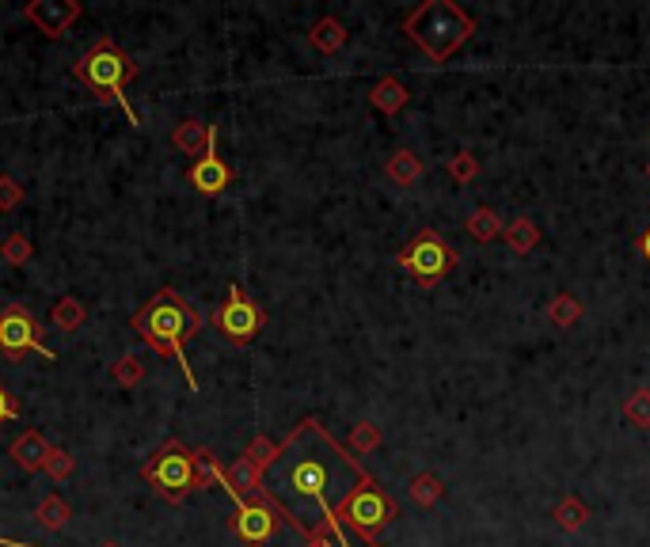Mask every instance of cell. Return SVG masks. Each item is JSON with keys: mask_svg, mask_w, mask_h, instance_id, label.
Wrapping results in <instances>:
<instances>
[{"mask_svg": "<svg viewBox=\"0 0 650 547\" xmlns=\"http://www.w3.org/2000/svg\"><path fill=\"white\" fill-rule=\"evenodd\" d=\"M141 479L153 487L164 502H187L194 491H202L198 487V468H194V453L183 445V441H164L153 456H149V464L141 468Z\"/></svg>", "mask_w": 650, "mask_h": 547, "instance_id": "5", "label": "cell"}, {"mask_svg": "<svg viewBox=\"0 0 650 547\" xmlns=\"http://www.w3.org/2000/svg\"><path fill=\"white\" fill-rule=\"evenodd\" d=\"M381 445V430L373 426V422H358L354 430H350V441H346V449L354 456H365V453H373Z\"/></svg>", "mask_w": 650, "mask_h": 547, "instance_id": "28", "label": "cell"}, {"mask_svg": "<svg viewBox=\"0 0 650 547\" xmlns=\"http://www.w3.org/2000/svg\"><path fill=\"white\" fill-rule=\"evenodd\" d=\"M384 175H388L392 183H400V187H415V183H422L426 168H422V160L411 149H396L392 152V160L384 164Z\"/></svg>", "mask_w": 650, "mask_h": 547, "instance_id": "16", "label": "cell"}, {"mask_svg": "<svg viewBox=\"0 0 650 547\" xmlns=\"http://www.w3.org/2000/svg\"><path fill=\"white\" fill-rule=\"evenodd\" d=\"M0 354H8V358L39 354L46 361H58V354L42 339V323L27 308H20V304H12V308L0 312Z\"/></svg>", "mask_w": 650, "mask_h": 547, "instance_id": "10", "label": "cell"}, {"mask_svg": "<svg viewBox=\"0 0 650 547\" xmlns=\"http://www.w3.org/2000/svg\"><path fill=\"white\" fill-rule=\"evenodd\" d=\"M365 475L362 460L327 434L320 418H301L263 472V498L282 513L289 529L308 540L339 517Z\"/></svg>", "mask_w": 650, "mask_h": 547, "instance_id": "1", "label": "cell"}, {"mask_svg": "<svg viewBox=\"0 0 650 547\" xmlns=\"http://www.w3.org/2000/svg\"><path fill=\"white\" fill-rule=\"evenodd\" d=\"M339 521H343L350 532H358L362 540H373V544H377V536L396 521V502H392V494L384 491L373 475H365L362 483H358V491L343 502Z\"/></svg>", "mask_w": 650, "mask_h": 547, "instance_id": "7", "label": "cell"}, {"mask_svg": "<svg viewBox=\"0 0 650 547\" xmlns=\"http://www.w3.org/2000/svg\"><path fill=\"white\" fill-rule=\"evenodd\" d=\"M213 327L232 346H251V342L259 339V331L267 327V312H263V304L255 301V297H248L244 285L232 282L225 304L213 312Z\"/></svg>", "mask_w": 650, "mask_h": 547, "instance_id": "8", "label": "cell"}, {"mask_svg": "<svg viewBox=\"0 0 650 547\" xmlns=\"http://www.w3.org/2000/svg\"><path fill=\"white\" fill-rule=\"evenodd\" d=\"M16 418H20V403H16V396L0 384V426H4V422H16Z\"/></svg>", "mask_w": 650, "mask_h": 547, "instance_id": "34", "label": "cell"}, {"mask_svg": "<svg viewBox=\"0 0 650 547\" xmlns=\"http://www.w3.org/2000/svg\"><path fill=\"white\" fill-rule=\"evenodd\" d=\"M187 183H191L198 194H206V198L221 194V190L232 183V168L225 164V156L217 152V130H213V141H210V149H206V156H198L191 164V171H187Z\"/></svg>", "mask_w": 650, "mask_h": 547, "instance_id": "12", "label": "cell"}, {"mask_svg": "<svg viewBox=\"0 0 650 547\" xmlns=\"http://www.w3.org/2000/svg\"><path fill=\"white\" fill-rule=\"evenodd\" d=\"M0 547H39V544H23V540H4L0 536Z\"/></svg>", "mask_w": 650, "mask_h": 547, "instance_id": "36", "label": "cell"}, {"mask_svg": "<svg viewBox=\"0 0 650 547\" xmlns=\"http://www.w3.org/2000/svg\"><path fill=\"white\" fill-rule=\"evenodd\" d=\"M308 42H312L320 54H339V50L346 46V27L335 16L316 19L312 31H308Z\"/></svg>", "mask_w": 650, "mask_h": 547, "instance_id": "17", "label": "cell"}, {"mask_svg": "<svg viewBox=\"0 0 650 547\" xmlns=\"http://www.w3.org/2000/svg\"><path fill=\"white\" fill-rule=\"evenodd\" d=\"M282 513L270 506L267 498H236V510L229 517V529L236 540H244L248 547H270L282 536Z\"/></svg>", "mask_w": 650, "mask_h": 547, "instance_id": "9", "label": "cell"}, {"mask_svg": "<svg viewBox=\"0 0 650 547\" xmlns=\"http://www.w3.org/2000/svg\"><path fill=\"white\" fill-rule=\"evenodd\" d=\"M42 472L50 475L54 483H65L69 475L77 472V456L65 453V449H50V456H46V468H42Z\"/></svg>", "mask_w": 650, "mask_h": 547, "instance_id": "31", "label": "cell"}, {"mask_svg": "<svg viewBox=\"0 0 650 547\" xmlns=\"http://www.w3.org/2000/svg\"><path fill=\"white\" fill-rule=\"evenodd\" d=\"M305 547H381V544H373V540H362L358 532H350V529L343 525V521L335 517V521H331V525H327L324 532L308 536Z\"/></svg>", "mask_w": 650, "mask_h": 547, "instance_id": "18", "label": "cell"}, {"mask_svg": "<svg viewBox=\"0 0 650 547\" xmlns=\"http://www.w3.org/2000/svg\"><path fill=\"white\" fill-rule=\"evenodd\" d=\"M130 327H134V335L145 342L153 354L175 361L179 373H183V380H187V388L198 392V377H194L191 361H187V342L202 331V312H198L183 293H175L168 285L156 289L153 297L134 312Z\"/></svg>", "mask_w": 650, "mask_h": 547, "instance_id": "2", "label": "cell"}, {"mask_svg": "<svg viewBox=\"0 0 650 547\" xmlns=\"http://www.w3.org/2000/svg\"><path fill=\"white\" fill-rule=\"evenodd\" d=\"M23 202V183H16L12 175H0V213H12Z\"/></svg>", "mask_w": 650, "mask_h": 547, "instance_id": "33", "label": "cell"}, {"mask_svg": "<svg viewBox=\"0 0 650 547\" xmlns=\"http://www.w3.org/2000/svg\"><path fill=\"white\" fill-rule=\"evenodd\" d=\"M548 320H552L555 327H574V323L582 320V304H578V297H571V293L552 297V304H548Z\"/></svg>", "mask_w": 650, "mask_h": 547, "instance_id": "27", "label": "cell"}, {"mask_svg": "<svg viewBox=\"0 0 650 547\" xmlns=\"http://www.w3.org/2000/svg\"><path fill=\"white\" fill-rule=\"evenodd\" d=\"M502 240L514 247V255H529L540 244V228L529 221V217H514L510 225L502 228Z\"/></svg>", "mask_w": 650, "mask_h": 547, "instance_id": "22", "label": "cell"}, {"mask_svg": "<svg viewBox=\"0 0 650 547\" xmlns=\"http://www.w3.org/2000/svg\"><path fill=\"white\" fill-rule=\"evenodd\" d=\"M73 76L92 92V99H99V103H118L122 114H126V122L141 126L137 111L130 107V99H126V88L137 80V61L118 42L96 38V46L73 61Z\"/></svg>", "mask_w": 650, "mask_h": 547, "instance_id": "3", "label": "cell"}, {"mask_svg": "<svg viewBox=\"0 0 650 547\" xmlns=\"http://www.w3.org/2000/svg\"><path fill=\"white\" fill-rule=\"evenodd\" d=\"M0 259L8 266H27L35 259V244L27 240V232H8L0 244Z\"/></svg>", "mask_w": 650, "mask_h": 547, "instance_id": "26", "label": "cell"}, {"mask_svg": "<svg viewBox=\"0 0 650 547\" xmlns=\"http://www.w3.org/2000/svg\"><path fill=\"white\" fill-rule=\"evenodd\" d=\"M244 456H248L251 464L259 468V472H267L270 464H274V456H278V441H270L267 434H255L248 441V449H244Z\"/></svg>", "mask_w": 650, "mask_h": 547, "instance_id": "29", "label": "cell"}, {"mask_svg": "<svg viewBox=\"0 0 650 547\" xmlns=\"http://www.w3.org/2000/svg\"><path fill=\"white\" fill-rule=\"evenodd\" d=\"M552 517H555V525H559V529L578 532V529H582V525H586V521H590V510H586V502H582V498H574V494H567V498H563V502L555 506Z\"/></svg>", "mask_w": 650, "mask_h": 547, "instance_id": "24", "label": "cell"}, {"mask_svg": "<svg viewBox=\"0 0 650 547\" xmlns=\"http://www.w3.org/2000/svg\"><path fill=\"white\" fill-rule=\"evenodd\" d=\"M449 175H453V183H472L479 175V160L468 149H460L457 156L449 160Z\"/></svg>", "mask_w": 650, "mask_h": 547, "instance_id": "32", "label": "cell"}, {"mask_svg": "<svg viewBox=\"0 0 650 547\" xmlns=\"http://www.w3.org/2000/svg\"><path fill=\"white\" fill-rule=\"evenodd\" d=\"M396 263H400V270H407V278L415 285L434 289L445 274L457 270L460 255L453 251V244H445V236H438L434 228H419V232L411 236V244L396 255Z\"/></svg>", "mask_w": 650, "mask_h": 547, "instance_id": "6", "label": "cell"}, {"mask_svg": "<svg viewBox=\"0 0 650 547\" xmlns=\"http://www.w3.org/2000/svg\"><path fill=\"white\" fill-rule=\"evenodd\" d=\"M407 494L415 498V506H422V510H430V506H438L441 494H445V487H441V479L434 472H419L411 483H407Z\"/></svg>", "mask_w": 650, "mask_h": 547, "instance_id": "23", "label": "cell"}, {"mask_svg": "<svg viewBox=\"0 0 650 547\" xmlns=\"http://www.w3.org/2000/svg\"><path fill=\"white\" fill-rule=\"evenodd\" d=\"M369 103H373V111L381 114H400L407 103H411V92H407V84H403L400 76H381L373 88H369Z\"/></svg>", "mask_w": 650, "mask_h": 547, "instance_id": "15", "label": "cell"}, {"mask_svg": "<svg viewBox=\"0 0 650 547\" xmlns=\"http://www.w3.org/2000/svg\"><path fill=\"white\" fill-rule=\"evenodd\" d=\"M624 418H628L631 426H639V430H647L650 426V388H635L624 403Z\"/></svg>", "mask_w": 650, "mask_h": 547, "instance_id": "30", "label": "cell"}, {"mask_svg": "<svg viewBox=\"0 0 650 547\" xmlns=\"http://www.w3.org/2000/svg\"><path fill=\"white\" fill-rule=\"evenodd\" d=\"M69 517H73V506H69L58 491L46 494L39 506H35V521H39L46 532H61L65 525H69Z\"/></svg>", "mask_w": 650, "mask_h": 547, "instance_id": "20", "label": "cell"}, {"mask_svg": "<svg viewBox=\"0 0 650 547\" xmlns=\"http://www.w3.org/2000/svg\"><path fill=\"white\" fill-rule=\"evenodd\" d=\"M639 251H643V259L650 263V228L643 232V240H639Z\"/></svg>", "mask_w": 650, "mask_h": 547, "instance_id": "35", "label": "cell"}, {"mask_svg": "<svg viewBox=\"0 0 650 547\" xmlns=\"http://www.w3.org/2000/svg\"><path fill=\"white\" fill-rule=\"evenodd\" d=\"M80 12L84 8L77 0H31V4H23L20 16L46 38H61L80 19Z\"/></svg>", "mask_w": 650, "mask_h": 547, "instance_id": "11", "label": "cell"}, {"mask_svg": "<svg viewBox=\"0 0 650 547\" xmlns=\"http://www.w3.org/2000/svg\"><path fill=\"white\" fill-rule=\"evenodd\" d=\"M502 217H498L491 206H479L472 217H468V225H464V232H468V240H476V244H491V240H498L502 236Z\"/></svg>", "mask_w": 650, "mask_h": 547, "instance_id": "21", "label": "cell"}, {"mask_svg": "<svg viewBox=\"0 0 650 547\" xmlns=\"http://www.w3.org/2000/svg\"><path fill=\"white\" fill-rule=\"evenodd\" d=\"M50 441L42 437V430H23L16 441H12V449H8V456L16 460V468H23L27 475H35L46 468V456H50Z\"/></svg>", "mask_w": 650, "mask_h": 547, "instance_id": "13", "label": "cell"}, {"mask_svg": "<svg viewBox=\"0 0 650 547\" xmlns=\"http://www.w3.org/2000/svg\"><path fill=\"white\" fill-rule=\"evenodd\" d=\"M647 175H650V164H647Z\"/></svg>", "mask_w": 650, "mask_h": 547, "instance_id": "37", "label": "cell"}, {"mask_svg": "<svg viewBox=\"0 0 650 547\" xmlns=\"http://www.w3.org/2000/svg\"><path fill=\"white\" fill-rule=\"evenodd\" d=\"M107 377L115 380L118 388H137V384L145 380V365H141V358H137V354H122L118 361H111Z\"/></svg>", "mask_w": 650, "mask_h": 547, "instance_id": "25", "label": "cell"}, {"mask_svg": "<svg viewBox=\"0 0 650 547\" xmlns=\"http://www.w3.org/2000/svg\"><path fill=\"white\" fill-rule=\"evenodd\" d=\"M213 130L217 126H206L202 118H183L172 130V149L183 152V156H206V149H210L213 141Z\"/></svg>", "mask_w": 650, "mask_h": 547, "instance_id": "14", "label": "cell"}, {"mask_svg": "<svg viewBox=\"0 0 650 547\" xmlns=\"http://www.w3.org/2000/svg\"><path fill=\"white\" fill-rule=\"evenodd\" d=\"M472 31H476V19L453 0H426L415 12L403 16V35L438 65L457 54L460 46L472 38Z\"/></svg>", "mask_w": 650, "mask_h": 547, "instance_id": "4", "label": "cell"}, {"mask_svg": "<svg viewBox=\"0 0 650 547\" xmlns=\"http://www.w3.org/2000/svg\"><path fill=\"white\" fill-rule=\"evenodd\" d=\"M50 323H54L58 331H77V327L88 323V304L80 301V297H73V293H65V297H58V304L50 308Z\"/></svg>", "mask_w": 650, "mask_h": 547, "instance_id": "19", "label": "cell"}]
</instances>
